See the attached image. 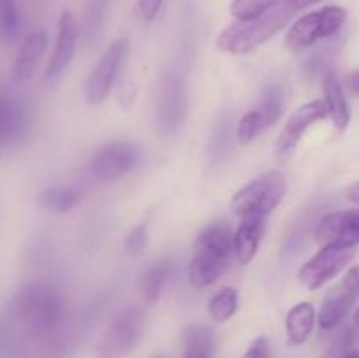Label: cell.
<instances>
[{
  "label": "cell",
  "instance_id": "obj_1",
  "mask_svg": "<svg viewBox=\"0 0 359 358\" xmlns=\"http://www.w3.org/2000/svg\"><path fill=\"white\" fill-rule=\"evenodd\" d=\"M195 251L188 265L189 283L195 288H207L216 283L230 267L233 253V232L221 221L203 228L195 241Z\"/></svg>",
  "mask_w": 359,
  "mask_h": 358
},
{
  "label": "cell",
  "instance_id": "obj_2",
  "mask_svg": "<svg viewBox=\"0 0 359 358\" xmlns=\"http://www.w3.org/2000/svg\"><path fill=\"white\" fill-rule=\"evenodd\" d=\"M291 11L284 4L273 7L263 16L249 21L235 20L217 37V48L230 55H248L283 30L291 18Z\"/></svg>",
  "mask_w": 359,
  "mask_h": 358
},
{
  "label": "cell",
  "instance_id": "obj_3",
  "mask_svg": "<svg viewBox=\"0 0 359 358\" xmlns=\"http://www.w3.org/2000/svg\"><path fill=\"white\" fill-rule=\"evenodd\" d=\"M14 309L34 332L49 333L65 316V300L53 284L32 283L16 295Z\"/></svg>",
  "mask_w": 359,
  "mask_h": 358
},
{
  "label": "cell",
  "instance_id": "obj_4",
  "mask_svg": "<svg viewBox=\"0 0 359 358\" xmlns=\"http://www.w3.org/2000/svg\"><path fill=\"white\" fill-rule=\"evenodd\" d=\"M287 181L280 171H269L238 190L231 199V211L242 218H265L283 202Z\"/></svg>",
  "mask_w": 359,
  "mask_h": 358
},
{
  "label": "cell",
  "instance_id": "obj_5",
  "mask_svg": "<svg viewBox=\"0 0 359 358\" xmlns=\"http://www.w3.org/2000/svg\"><path fill=\"white\" fill-rule=\"evenodd\" d=\"M347 21V11L339 6H326L298 18L286 34V46L298 53L318 44L323 39L333 37Z\"/></svg>",
  "mask_w": 359,
  "mask_h": 358
},
{
  "label": "cell",
  "instance_id": "obj_6",
  "mask_svg": "<svg viewBox=\"0 0 359 358\" xmlns=\"http://www.w3.org/2000/svg\"><path fill=\"white\" fill-rule=\"evenodd\" d=\"M188 114V91L186 77L175 67L161 76L156 91V125L163 135H174Z\"/></svg>",
  "mask_w": 359,
  "mask_h": 358
},
{
  "label": "cell",
  "instance_id": "obj_7",
  "mask_svg": "<svg viewBox=\"0 0 359 358\" xmlns=\"http://www.w3.org/2000/svg\"><path fill=\"white\" fill-rule=\"evenodd\" d=\"M353 260L354 248L337 244L321 246V249L298 270V281L307 290L316 291L339 276Z\"/></svg>",
  "mask_w": 359,
  "mask_h": 358
},
{
  "label": "cell",
  "instance_id": "obj_8",
  "mask_svg": "<svg viewBox=\"0 0 359 358\" xmlns=\"http://www.w3.org/2000/svg\"><path fill=\"white\" fill-rule=\"evenodd\" d=\"M128 39L121 37L112 42L107 51L102 55L84 84V97H86L88 104L98 105L109 97L119 76V70L128 56Z\"/></svg>",
  "mask_w": 359,
  "mask_h": 358
},
{
  "label": "cell",
  "instance_id": "obj_9",
  "mask_svg": "<svg viewBox=\"0 0 359 358\" xmlns=\"http://www.w3.org/2000/svg\"><path fill=\"white\" fill-rule=\"evenodd\" d=\"M144 330V312L139 307H128L119 312L109 326L98 346V358L126 357L139 343Z\"/></svg>",
  "mask_w": 359,
  "mask_h": 358
},
{
  "label": "cell",
  "instance_id": "obj_10",
  "mask_svg": "<svg viewBox=\"0 0 359 358\" xmlns=\"http://www.w3.org/2000/svg\"><path fill=\"white\" fill-rule=\"evenodd\" d=\"M139 150L126 140L107 142L91 157L90 171L98 181H118L139 164Z\"/></svg>",
  "mask_w": 359,
  "mask_h": 358
},
{
  "label": "cell",
  "instance_id": "obj_11",
  "mask_svg": "<svg viewBox=\"0 0 359 358\" xmlns=\"http://www.w3.org/2000/svg\"><path fill=\"white\" fill-rule=\"evenodd\" d=\"M328 118V111L323 100H311L307 104L300 105L290 119L286 121L284 128L280 130L279 139L276 142V158L277 161L284 164L293 157L297 151L298 144L304 139L305 132L311 128L314 123L321 121V119Z\"/></svg>",
  "mask_w": 359,
  "mask_h": 358
},
{
  "label": "cell",
  "instance_id": "obj_12",
  "mask_svg": "<svg viewBox=\"0 0 359 358\" xmlns=\"http://www.w3.org/2000/svg\"><path fill=\"white\" fill-rule=\"evenodd\" d=\"M359 297V267H353L347 270L344 279L337 286L326 293L323 300L321 309H319L318 321L323 330H333L337 325H340L354 302Z\"/></svg>",
  "mask_w": 359,
  "mask_h": 358
},
{
  "label": "cell",
  "instance_id": "obj_13",
  "mask_svg": "<svg viewBox=\"0 0 359 358\" xmlns=\"http://www.w3.org/2000/svg\"><path fill=\"white\" fill-rule=\"evenodd\" d=\"M316 241L321 246L356 248L359 244V209L335 211L321 218L316 228Z\"/></svg>",
  "mask_w": 359,
  "mask_h": 358
},
{
  "label": "cell",
  "instance_id": "obj_14",
  "mask_svg": "<svg viewBox=\"0 0 359 358\" xmlns=\"http://www.w3.org/2000/svg\"><path fill=\"white\" fill-rule=\"evenodd\" d=\"M77 37H79V30H77L76 18L69 11H63L58 20L55 49H53L48 67H46V77L48 79H56L70 65L74 55H76Z\"/></svg>",
  "mask_w": 359,
  "mask_h": 358
},
{
  "label": "cell",
  "instance_id": "obj_15",
  "mask_svg": "<svg viewBox=\"0 0 359 358\" xmlns=\"http://www.w3.org/2000/svg\"><path fill=\"white\" fill-rule=\"evenodd\" d=\"M28 112L20 98L0 93V150L23 139L28 132Z\"/></svg>",
  "mask_w": 359,
  "mask_h": 358
},
{
  "label": "cell",
  "instance_id": "obj_16",
  "mask_svg": "<svg viewBox=\"0 0 359 358\" xmlns=\"http://www.w3.org/2000/svg\"><path fill=\"white\" fill-rule=\"evenodd\" d=\"M46 49H48V34L44 30L30 32L18 48L16 58L11 67V79L14 83H25L30 79Z\"/></svg>",
  "mask_w": 359,
  "mask_h": 358
},
{
  "label": "cell",
  "instance_id": "obj_17",
  "mask_svg": "<svg viewBox=\"0 0 359 358\" xmlns=\"http://www.w3.org/2000/svg\"><path fill=\"white\" fill-rule=\"evenodd\" d=\"M265 234V218H242L233 234L235 258L242 265H248L258 255Z\"/></svg>",
  "mask_w": 359,
  "mask_h": 358
},
{
  "label": "cell",
  "instance_id": "obj_18",
  "mask_svg": "<svg viewBox=\"0 0 359 358\" xmlns=\"http://www.w3.org/2000/svg\"><path fill=\"white\" fill-rule=\"evenodd\" d=\"M323 91H325V102L326 111H328V118H332L333 125L337 130L344 132V130L349 126L351 121V111L349 104H347L346 93H344V88L340 84L339 77L333 72H330L325 77V83H323Z\"/></svg>",
  "mask_w": 359,
  "mask_h": 358
},
{
  "label": "cell",
  "instance_id": "obj_19",
  "mask_svg": "<svg viewBox=\"0 0 359 358\" xmlns=\"http://www.w3.org/2000/svg\"><path fill=\"white\" fill-rule=\"evenodd\" d=\"M316 309L311 302H300L293 305L286 316V333L287 343L291 346H300L307 343L309 337L312 336L316 326Z\"/></svg>",
  "mask_w": 359,
  "mask_h": 358
},
{
  "label": "cell",
  "instance_id": "obj_20",
  "mask_svg": "<svg viewBox=\"0 0 359 358\" xmlns=\"http://www.w3.org/2000/svg\"><path fill=\"white\" fill-rule=\"evenodd\" d=\"M172 272H174V262L168 258L160 260L144 270L142 277H140V291L147 304H154L160 298Z\"/></svg>",
  "mask_w": 359,
  "mask_h": 358
},
{
  "label": "cell",
  "instance_id": "obj_21",
  "mask_svg": "<svg viewBox=\"0 0 359 358\" xmlns=\"http://www.w3.org/2000/svg\"><path fill=\"white\" fill-rule=\"evenodd\" d=\"M182 358H214V332L207 326L193 325L182 336Z\"/></svg>",
  "mask_w": 359,
  "mask_h": 358
},
{
  "label": "cell",
  "instance_id": "obj_22",
  "mask_svg": "<svg viewBox=\"0 0 359 358\" xmlns=\"http://www.w3.org/2000/svg\"><path fill=\"white\" fill-rule=\"evenodd\" d=\"M263 128H270L280 119L284 111V90L280 84H269L259 97L258 105L255 107Z\"/></svg>",
  "mask_w": 359,
  "mask_h": 358
},
{
  "label": "cell",
  "instance_id": "obj_23",
  "mask_svg": "<svg viewBox=\"0 0 359 358\" xmlns=\"http://www.w3.org/2000/svg\"><path fill=\"white\" fill-rule=\"evenodd\" d=\"M238 309V293L235 288L224 286L210 298L209 316L217 323H226Z\"/></svg>",
  "mask_w": 359,
  "mask_h": 358
},
{
  "label": "cell",
  "instance_id": "obj_24",
  "mask_svg": "<svg viewBox=\"0 0 359 358\" xmlns=\"http://www.w3.org/2000/svg\"><path fill=\"white\" fill-rule=\"evenodd\" d=\"M81 193L77 190H69V188H49L41 192L39 195V204L42 207L49 211H55V213H67V211H72L77 204L81 202Z\"/></svg>",
  "mask_w": 359,
  "mask_h": 358
},
{
  "label": "cell",
  "instance_id": "obj_25",
  "mask_svg": "<svg viewBox=\"0 0 359 358\" xmlns=\"http://www.w3.org/2000/svg\"><path fill=\"white\" fill-rule=\"evenodd\" d=\"M280 4L283 0H231L230 14L238 21L256 20Z\"/></svg>",
  "mask_w": 359,
  "mask_h": 358
},
{
  "label": "cell",
  "instance_id": "obj_26",
  "mask_svg": "<svg viewBox=\"0 0 359 358\" xmlns=\"http://www.w3.org/2000/svg\"><path fill=\"white\" fill-rule=\"evenodd\" d=\"M21 20L16 0H0V41L13 42L20 34Z\"/></svg>",
  "mask_w": 359,
  "mask_h": 358
},
{
  "label": "cell",
  "instance_id": "obj_27",
  "mask_svg": "<svg viewBox=\"0 0 359 358\" xmlns=\"http://www.w3.org/2000/svg\"><path fill=\"white\" fill-rule=\"evenodd\" d=\"M235 140V130L231 126V119L223 118L219 123H217L216 130L212 133V139H210L209 146V154L212 158V161L223 160L224 154L230 151L231 144Z\"/></svg>",
  "mask_w": 359,
  "mask_h": 358
},
{
  "label": "cell",
  "instance_id": "obj_28",
  "mask_svg": "<svg viewBox=\"0 0 359 358\" xmlns=\"http://www.w3.org/2000/svg\"><path fill=\"white\" fill-rule=\"evenodd\" d=\"M146 244H147V223L144 221V223L137 225V227H133L132 230L128 232V235H126L125 239V248L128 253H139L146 248Z\"/></svg>",
  "mask_w": 359,
  "mask_h": 358
},
{
  "label": "cell",
  "instance_id": "obj_29",
  "mask_svg": "<svg viewBox=\"0 0 359 358\" xmlns=\"http://www.w3.org/2000/svg\"><path fill=\"white\" fill-rule=\"evenodd\" d=\"M241 358H270V343L266 337H258L251 343Z\"/></svg>",
  "mask_w": 359,
  "mask_h": 358
},
{
  "label": "cell",
  "instance_id": "obj_30",
  "mask_svg": "<svg viewBox=\"0 0 359 358\" xmlns=\"http://www.w3.org/2000/svg\"><path fill=\"white\" fill-rule=\"evenodd\" d=\"M163 0H139L140 16L146 21H153L161 9Z\"/></svg>",
  "mask_w": 359,
  "mask_h": 358
},
{
  "label": "cell",
  "instance_id": "obj_31",
  "mask_svg": "<svg viewBox=\"0 0 359 358\" xmlns=\"http://www.w3.org/2000/svg\"><path fill=\"white\" fill-rule=\"evenodd\" d=\"M135 95H137V90L135 86H133L132 81L123 79L121 86H119V102H121V105L130 107V105L133 104V100H135Z\"/></svg>",
  "mask_w": 359,
  "mask_h": 358
},
{
  "label": "cell",
  "instance_id": "obj_32",
  "mask_svg": "<svg viewBox=\"0 0 359 358\" xmlns=\"http://www.w3.org/2000/svg\"><path fill=\"white\" fill-rule=\"evenodd\" d=\"M319 2H321V0H284V6H286L291 13H298V11H304Z\"/></svg>",
  "mask_w": 359,
  "mask_h": 358
},
{
  "label": "cell",
  "instance_id": "obj_33",
  "mask_svg": "<svg viewBox=\"0 0 359 358\" xmlns=\"http://www.w3.org/2000/svg\"><path fill=\"white\" fill-rule=\"evenodd\" d=\"M346 88L349 93L356 95L359 97V70H354V72L347 74L346 77Z\"/></svg>",
  "mask_w": 359,
  "mask_h": 358
},
{
  "label": "cell",
  "instance_id": "obj_34",
  "mask_svg": "<svg viewBox=\"0 0 359 358\" xmlns=\"http://www.w3.org/2000/svg\"><path fill=\"white\" fill-rule=\"evenodd\" d=\"M346 197L351 200V202L358 204L359 206V181L353 183V185L346 190Z\"/></svg>",
  "mask_w": 359,
  "mask_h": 358
},
{
  "label": "cell",
  "instance_id": "obj_35",
  "mask_svg": "<svg viewBox=\"0 0 359 358\" xmlns=\"http://www.w3.org/2000/svg\"><path fill=\"white\" fill-rule=\"evenodd\" d=\"M353 336L359 340V305H358L356 312H354V318H353Z\"/></svg>",
  "mask_w": 359,
  "mask_h": 358
},
{
  "label": "cell",
  "instance_id": "obj_36",
  "mask_svg": "<svg viewBox=\"0 0 359 358\" xmlns=\"http://www.w3.org/2000/svg\"><path fill=\"white\" fill-rule=\"evenodd\" d=\"M342 358H359V351H349V353L344 354Z\"/></svg>",
  "mask_w": 359,
  "mask_h": 358
},
{
  "label": "cell",
  "instance_id": "obj_37",
  "mask_svg": "<svg viewBox=\"0 0 359 358\" xmlns=\"http://www.w3.org/2000/svg\"><path fill=\"white\" fill-rule=\"evenodd\" d=\"M153 358H165V357H161V354H156V357H153Z\"/></svg>",
  "mask_w": 359,
  "mask_h": 358
}]
</instances>
